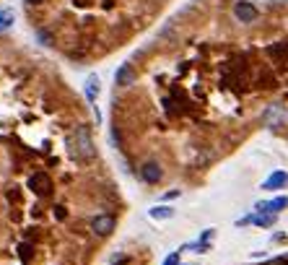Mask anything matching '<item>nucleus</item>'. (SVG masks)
I'll return each mask as SVG.
<instances>
[{
	"mask_svg": "<svg viewBox=\"0 0 288 265\" xmlns=\"http://www.w3.org/2000/svg\"><path fill=\"white\" fill-rule=\"evenodd\" d=\"M68 151H70V156H73L75 161H84V164L94 161V156H96V146H94L91 130H89L86 125H78L75 130L68 133Z\"/></svg>",
	"mask_w": 288,
	"mask_h": 265,
	"instance_id": "nucleus-1",
	"label": "nucleus"
},
{
	"mask_svg": "<svg viewBox=\"0 0 288 265\" xmlns=\"http://www.w3.org/2000/svg\"><path fill=\"white\" fill-rule=\"evenodd\" d=\"M29 187H31L36 195H50V190H52V179H50L45 172H36V174H31Z\"/></svg>",
	"mask_w": 288,
	"mask_h": 265,
	"instance_id": "nucleus-2",
	"label": "nucleus"
},
{
	"mask_svg": "<svg viewBox=\"0 0 288 265\" xmlns=\"http://www.w3.org/2000/svg\"><path fill=\"white\" fill-rule=\"evenodd\" d=\"M234 16L241 21V24H252L257 18V8L252 3H246V0H239V3L234 6Z\"/></svg>",
	"mask_w": 288,
	"mask_h": 265,
	"instance_id": "nucleus-3",
	"label": "nucleus"
},
{
	"mask_svg": "<svg viewBox=\"0 0 288 265\" xmlns=\"http://www.w3.org/2000/svg\"><path fill=\"white\" fill-rule=\"evenodd\" d=\"M135 70H133V65H119L117 68V73H114V84L117 86H122V89H128V86H133L135 84Z\"/></svg>",
	"mask_w": 288,
	"mask_h": 265,
	"instance_id": "nucleus-4",
	"label": "nucleus"
},
{
	"mask_svg": "<svg viewBox=\"0 0 288 265\" xmlns=\"http://www.w3.org/2000/svg\"><path fill=\"white\" fill-rule=\"evenodd\" d=\"M140 177H143V182H148V185H158L161 177H163V172H161V167H158L156 161H146V164L140 167Z\"/></svg>",
	"mask_w": 288,
	"mask_h": 265,
	"instance_id": "nucleus-5",
	"label": "nucleus"
},
{
	"mask_svg": "<svg viewBox=\"0 0 288 265\" xmlns=\"http://www.w3.org/2000/svg\"><path fill=\"white\" fill-rule=\"evenodd\" d=\"M91 232L99 234V237L112 234V232H114V218H112V216H96V218L91 221Z\"/></svg>",
	"mask_w": 288,
	"mask_h": 265,
	"instance_id": "nucleus-6",
	"label": "nucleus"
},
{
	"mask_svg": "<svg viewBox=\"0 0 288 265\" xmlns=\"http://www.w3.org/2000/svg\"><path fill=\"white\" fill-rule=\"evenodd\" d=\"M288 185V174L285 172H273L265 182H262V190H280V187Z\"/></svg>",
	"mask_w": 288,
	"mask_h": 265,
	"instance_id": "nucleus-7",
	"label": "nucleus"
},
{
	"mask_svg": "<svg viewBox=\"0 0 288 265\" xmlns=\"http://www.w3.org/2000/svg\"><path fill=\"white\" fill-rule=\"evenodd\" d=\"M99 91H101V81H99V75H89V78H86V99H89V104H96Z\"/></svg>",
	"mask_w": 288,
	"mask_h": 265,
	"instance_id": "nucleus-8",
	"label": "nucleus"
},
{
	"mask_svg": "<svg viewBox=\"0 0 288 265\" xmlns=\"http://www.w3.org/2000/svg\"><path fill=\"white\" fill-rule=\"evenodd\" d=\"M148 216L153 221H169V218H174V208L172 206H153V208H148Z\"/></svg>",
	"mask_w": 288,
	"mask_h": 265,
	"instance_id": "nucleus-9",
	"label": "nucleus"
},
{
	"mask_svg": "<svg viewBox=\"0 0 288 265\" xmlns=\"http://www.w3.org/2000/svg\"><path fill=\"white\" fill-rule=\"evenodd\" d=\"M13 18H16L13 8H0V31H6V29H11Z\"/></svg>",
	"mask_w": 288,
	"mask_h": 265,
	"instance_id": "nucleus-10",
	"label": "nucleus"
},
{
	"mask_svg": "<svg viewBox=\"0 0 288 265\" xmlns=\"http://www.w3.org/2000/svg\"><path fill=\"white\" fill-rule=\"evenodd\" d=\"M252 223H257V226H273L275 223V213H257V216H252Z\"/></svg>",
	"mask_w": 288,
	"mask_h": 265,
	"instance_id": "nucleus-11",
	"label": "nucleus"
},
{
	"mask_svg": "<svg viewBox=\"0 0 288 265\" xmlns=\"http://www.w3.org/2000/svg\"><path fill=\"white\" fill-rule=\"evenodd\" d=\"M161 265H179V252H172L167 260H163Z\"/></svg>",
	"mask_w": 288,
	"mask_h": 265,
	"instance_id": "nucleus-12",
	"label": "nucleus"
},
{
	"mask_svg": "<svg viewBox=\"0 0 288 265\" xmlns=\"http://www.w3.org/2000/svg\"><path fill=\"white\" fill-rule=\"evenodd\" d=\"M213 237H216V229H205V232H202V237H200V242H211Z\"/></svg>",
	"mask_w": 288,
	"mask_h": 265,
	"instance_id": "nucleus-13",
	"label": "nucleus"
},
{
	"mask_svg": "<svg viewBox=\"0 0 288 265\" xmlns=\"http://www.w3.org/2000/svg\"><path fill=\"white\" fill-rule=\"evenodd\" d=\"M270 55H278V57H283V55H288V47H270Z\"/></svg>",
	"mask_w": 288,
	"mask_h": 265,
	"instance_id": "nucleus-14",
	"label": "nucleus"
},
{
	"mask_svg": "<svg viewBox=\"0 0 288 265\" xmlns=\"http://www.w3.org/2000/svg\"><path fill=\"white\" fill-rule=\"evenodd\" d=\"M179 195H182L179 190H169V193H167V195H163V198H167V200H172V198H179Z\"/></svg>",
	"mask_w": 288,
	"mask_h": 265,
	"instance_id": "nucleus-15",
	"label": "nucleus"
},
{
	"mask_svg": "<svg viewBox=\"0 0 288 265\" xmlns=\"http://www.w3.org/2000/svg\"><path fill=\"white\" fill-rule=\"evenodd\" d=\"M55 216L63 221V218H65V208H63V206H57V208H55Z\"/></svg>",
	"mask_w": 288,
	"mask_h": 265,
	"instance_id": "nucleus-16",
	"label": "nucleus"
},
{
	"mask_svg": "<svg viewBox=\"0 0 288 265\" xmlns=\"http://www.w3.org/2000/svg\"><path fill=\"white\" fill-rule=\"evenodd\" d=\"M270 265H288V257H278V260H273Z\"/></svg>",
	"mask_w": 288,
	"mask_h": 265,
	"instance_id": "nucleus-17",
	"label": "nucleus"
},
{
	"mask_svg": "<svg viewBox=\"0 0 288 265\" xmlns=\"http://www.w3.org/2000/svg\"><path fill=\"white\" fill-rule=\"evenodd\" d=\"M26 3H31V6H36V3H42V0H26Z\"/></svg>",
	"mask_w": 288,
	"mask_h": 265,
	"instance_id": "nucleus-18",
	"label": "nucleus"
}]
</instances>
